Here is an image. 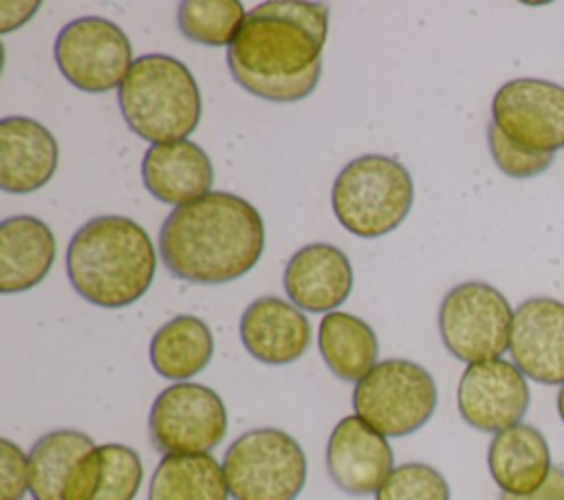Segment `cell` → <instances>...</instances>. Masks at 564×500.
<instances>
[{"label":"cell","instance_id":"obj_15","mask_svg":"<svg viewBox=\"0 0 564 500\" xmlns=\"http://www.w3.org/2000/svg\"><path fill=\"white\" fill-rule=\"evenodd\" d=\"M282 282L291 304L300 311L333 313L352 293L355 275L339 247L311 242L289 258Z\"/></svg>","mask_w":564,"mask_h":500},{"label":"cell","instance_id":"obj_26","mask_svg":"<svg viewBox=\"0 0 564 500\" xmlns=\"http://www.w3.org/2000/svg\"><path fill=\"white\" fill-rule=\"evenodd\" d=\"M247 13L238 0H185L176 7L178 31L203 46H231Z\"/></svg>","mask_w":564,"mask_h":500},{"label":"cell","instance_id":"obj_9","mask_svg":"<svg viewBox=\"0 0 564 500\" xmlns=\"http://www.w3.org/2000/svg\"><path fill=\"white\" fill-rule=\"evenodd\" d=\"M227 407L216 390L181 381L159 392L148 414V436L156 452L209 454L227 434Z\"/></svg>","mask_w":564,"mask_h":500},{"label":"cell","instance_id":"obj_27","mask_svg":"<svg viewBox=\"0 0 564 500\" xmlns=\"http://www.w3.org/2000/svg\"><path fill=\"white\" fill-rule=\"evenodd\" d=\"M375 500H452V493L436 467L412 460L392 469Z\"/></svg>","mask_w":564,"mask_h":500},{"label":"cell","instance_id":"obj_2","mask_svg":"<svg viewBox=\"0 0 564 500\" xmlns=\"http://www.w3.org/2000/svg\"><path fill=\"white\" fill-rule=\"evenodd\" d=\"M264 251L260 211L242 196L209 192L174 207L159 231L165 269L192 284H225L247 275Z\"/></svg>","mask_w":564,"mask_h":500},{"label":"cell","instance_id":"obj_14","mask_svg":"<svg viewBox=\"0 0 564 500\" xmlns=\"http://www.w3.org/2000/svg\"><path fill=\"white\" fill-rule=\"evenodd\" d=\"M509 352L516 368L542 385H564V304L529 297L513 311Z\"/></svg>","mask_w":564,"mask_h":500},{"label":"cell","instance_id":"obj_6","mask_svg":"<svg viewBox=\"0 0 564 500\" xmlns=\"http://www.w3.org/2000/svg\"><path fill=\"white\" fill-rule=\"evenodd\" d=\"M223 471L234 500H295L306 485L308 465L291 434L256 427L227 447Z\"/></svg>","mask_w":564,"mask_h":500},{"label":"cell","instance_id":"obj_12","mask_svg":"<svg viewBox=\"0 0 564 500\" xmlns=\"http://www.w3.org/2000/svg\"><path fill=\"white\" fill-rule=\"evenodd\" d=\"M531 403L527 377L507 359L469 363L456 388L460 419L487 434H498L522 423Z\"/></svg>","mask_w":564,"mask_h":500},{"label":"cell","instance_id":"obj_24","mask_svg":"<svg viewBox=\"0 0 564 500\" xmlns=\"http://www.w3.org/2000/svg\"><path fill=\"white\" fill-rule=\"evenodd\" d=\"M229 489L212 454H167L159 460L148 500H229Z\"/></svg>","mask_w":564,"mask_h":500},{"label":"cell","instance_id":"obj_20","mask_svg":"<svg viewBox=\"0 0 564 500\" xmlns=\"http://www.w3.org/2000/svg\"><path fill=\"white\" fill-rule=\"evenodd\" d=\"M487 467L500 493L529 496L544 485L553 463L544 434L527 423L494 434Z\"/></svg>","mask_w":564,"mask_h":500},{"label":"cell","instance_id":"obj_13","mask_svg":"<svg viewBox=\"0 0 564 500\" xmlns=\"http://www.w3.org/2000/svg\"><path fill=\"white\" fill-rule=\"evenodd\" d=\"M394 469V452L383 434L357 414L344 416L326 443V471L337 489L361 498L377 493Z\"/></svg>","mask_w":564,"mask_h":500},{"label":"cell","instance_id":"obj_16","mask_svg":"<svg viewBox=\"0 0 564 500\" xmlns=\"http://www.w3.org/2000/svg\"><path fill=\"white\" fill-rule=\"evenodd\" d=\"M240 341L256 361L286 366L308 350L311 324L295 304L264 295L242 311Z\"/></svg>","mask_w":564,"mask_h":500},{"label":"cell","instance_id":"obj_1","mask_svg":"<svg viewBox=\"0 0 564 500\" xmlns=\"http://www.w3.org/2000/svg\"><path fill=\"white\" fill-rule=\"evenodd\" d=\"M328 7L306 0H269L253 7L234 44L227 68L249 95L293 104L306 99L322 77Z\"/></svg>","mask_w":564,"mask_h":500},{"label":"cell","instance_id":"obj_18","mask_svg":"<svg viewBox=\"0 0 564 500\" xmlns=\"http://www.w3.org/2000/svg\"><path fill=\"white\" fill-rule=\"evenodd\" d=\"M141 178L156 200L181 207L212 192L214 165L194 141L154 143L143 154Z\"/></svg>","mask_w":564,"mask_h":500},{"label":"cell","instance_id":"obj_28","mask_svg":"<svg viewBox=\"0 0 564 500\" xmlns=\"http://www.w3.org/2000/svg\"><path fill=\"white\" fill-rule=\"evenodd\" d=\"M487 143L494 163L505 176L531 178L546 172L555 159L551 152H531L507 139L491 121L487 126Z\"/></svg>","mask_w":564,"mask_h":500},{"label":"cell","instance_id":"obj_5","mask_svg":"<svg viewBox=\"0 0 564 500\" xmlns=\"http://www.w3.org/2000/svg\"><path fill=\"white\" fill-rule=\"evenodd\" d=\"M414 183L403 163L386 154H361L348 161L330 189L337 222L357 238H381L410 214Z\"/></svg>","mask_w":564,"mask_h":500},{"label":"cell","instance_id":"obj_8","mask_svg":"<svg viewBox=\"0 0 564 500\" xmlns=\"http://www.w3.org/2000/svg\"><path fill=\"white\" fill-rule=\"evenodd\" d=\"M513 308L491 284L480 280L449 289L438 308L443 346L458 361L478 363L502 359L509 350Z\"/></svg>","mask_w":564,"mask_h":500},{"label":"cell","instance_id":"obj_19","mask_svg":"<svg viewBox=\"0 0 564 500\" xmlns=\"http://www.w3.org/2000/svg\"><path fill=\"white\" fill-rule=\"evenodd\" d=\"M143 480L137 449L121 443L86 452L64 482L62 500H134Z\"/></svg>","mask_w":564,"mask_h":500},{"label":"cell","instance_id":"obj_11","mask_svg":"<svg viewBox=\"0 0 564 500\" xmlns=\"http://www.w3.org/2000/svg\"><path fill=\"white\" fill-rule=\"evenodd\" d=\"M491 123L524 150L555 154L564 148V86L535 77L505 81L491 99Z\"/></svg>","mask_w":564,"mask_h":500},{"label":"cell","instance_id":"obj_23","mask_svg":"<svg viewBox=\"0 0 564 500\" xmlns=\"http://www.w3.org/2000/svg\"><path fill=\"white\" fill-rule=\"evenodd\" d=\"M317 346L328 370L341 381H359L379 361V341L368 322L357 315L333 311L319 322Z\"/></svg>","mask_w":564,"mask_h":500},{"label":"cell","instance_id":"obj_30","mask_svg":"<svg viewBox=\"0 0 564 500\" xmlns=\"http://www.w3.org/2000/svg\"><path fill=\"white\" fill-rule=\"evenodd\" d=\"M500 500H564V467H553L540 489L529 496L500 493Z\"/></svg>","mask_w":564,"mask_h":500},{"label":"cell","instance_id":"obj_3","mask_svg":"<svg viewBox=\"0 0 564 500\" xmlns=\"http://www.w3.org/2000/svg\"><path fill=\"white\" fill-rule=\"evenodd\" d=\"M156 251L148 231L126 216H97L68 242L66 273L79 297L101 308H123L148 293Z\"/></svg>","mask_w":564,"mask_h":500},{"label":"cell","instance_id":"obj_17","mask_svg":"<svg viewBox=\"0 0 564 500\" xmlns=\"http://www.w3.org/2000/svg\"><path fill=\"white\" fill-rule=\"evenodd\" d=\"M59 161V148L48 128L31 117L0 121V187L29 194L44 187Z\"/></svg>","mask_w":564,"mask_h":500},{"label":"cell","instance_id":"obj_29","mask_svg":"<svg viewBox=\"0 0 564 500\" xmlns=\"http://www.w3.org/2000/svg\"><path fill=\"white\" fill-rule=\"evenodd\" d=\"M29 491V454L0 438V500H22Z\"/></svg>","mask_w":564,"mask_h":500},{"label":"cell","instance_id":"obj_21","mask_svg":"<svg viewBox=\"0 0 564 500\" xmlns=\"http://www.w3.org/2000/svg\"><path fill=\"white\" fill-rule=\"evenodd\" d=\"M55 260L51 227L29 214L0 222V291L24 293L40 284Z\"/></svg>","mask_w":564,"mask_h":500},{"label":"cell","instance_id":"obj_4","mask_svg":"<svg viewBox=\"0 0 564 500\" xmlns=\"http://www.w3.org/2000/svg\"><path fill=\"white\" fill-rule=\"evenodd\" d=\"M117 90L128 128L150 145L185 141L200 121L198 84L192 70L172 55L137 57Z\"/></svg>","mask_w":564,"mask_h":500},{"label":"cell","instance_id":"obj_31","mask_svg":"<svg viewBox=\"0 0 564 500\" xmlns=\"http://www.w3.org/2000/svg\"><path fill=\"white\" fill-rule=\"evenodd\" d=\"M555 403H557V414H560V419H562V423H564V385L560 388Z\"/></svg>","mask_w":564,"mask_h":500},{"label":"cell","instance_id":"obj_25","mask_svg":"<svg viewBox=\"0 0 564 500\" xmlns=\"http://www.w3.org/2000/svg\"><path fill=\"white\" fill-rule=\"evenodd\" d=\"M95 441L79 430H53L40 436L29 452V491L35 500H62V489L75 463Z\"/></svg>","mask_w":564,"mask_h":500},{"label":"cell","instance_id":"obj_7","mask_svg":"<svg viewBox=\"0 0 564 500\" xmlns=\"http://www.w3.org/2000/svg\"><path fill=\"white\" fill-rule=\"evenodd\" d=\"M438 401L436 381L421 363L408 359L379 361L355 383L352 410L386 438L421 430Z\"/></svg>","mask_w":564,"mask_h":500},{"label":"cell","instance_id":"obj_10","mask_svg":"<svg viewBox=\"0 0 564 500\" xmlns=\"http://www.w3.org/2000/svg\"><path fill=\"white\" fill-rule=\"evenodd\" d=\"M59 73L84 93L119 88L132 66V44L110 20L84 15L68 22L53 46Z\"/></svg>","mask_w":564,"mask_h":500},{"label":"cell","instance_id":"obj_22","mask_svg":"<svg viewBox=\"0 0 564 500\" xmlns=\"http://www.w3.org/2000/svg\"><path fill=\"white\" fill-rule=\"evenodd\" d=\"M214 357V335L194 315H176L165 322L150 341V363L154 372L170 381H187L203 372Z\"/></svg>","mask_w":564,"mask_h":500}]
</instances>
